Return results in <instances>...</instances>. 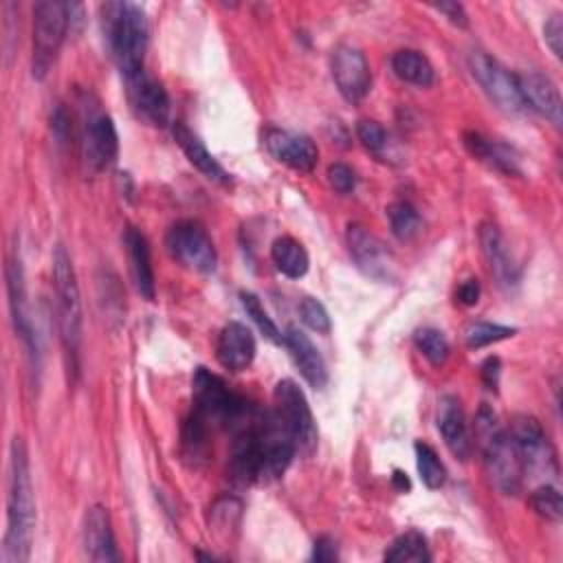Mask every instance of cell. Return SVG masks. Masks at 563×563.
<instances>
[{
  "instance_id": "obj_7",
  "label": "cell",
  "mask_w": 563,
  "mask_h": 563,
  "mask_svg": "<svg viewBox=\"0 0 563 563\" xmlns=\"http://www.w3.org/2000/svg\"><path fill=\"white\" fill-rule=\"evenodd\" d=\"M70 29L68 2L42 0L33 7V57L31 70L35 79H44L55 64L59 48Z\"/></svg>"
},
{
  "instance_id": "obj_2",
  "label": "cell",
  "mask_w": 563,
  "mask_h": 563,
  "mask_svg": "<svg viewBox=\"0 0 563 563\" xmlns=\"http://www.w3.org/2000/svg\"><path fill=\"white\" fill-rule=\"evenodd\" d=\"M35 530V497L31 484L29 453L22 438L11 440L7 486V532L2 539V563H24L31 554Z\"/></svg>"
},
{
  "instance_id": "obj_37",
  "label": "cell",
  "mask_w": 563,
  "mask_h": 563,
  "mask_svg": "<svg viewBox=\"0 0 563 563\" xmlns=\"http://www.w3.org/2000/svg\"><path fill=\"white\" fill-rule=\"evenodd\" d=\"M240 510H242V504L235 497H220L211 506V517H213L211 528H213V532L235 528L238 521H240Z\"/></svg>"
},
{
  "instance_id": "obj_4",
  "label": "cell",
  "mask_w": 563,
  "mask_h": 563,
  "mask_svg": "<svg viewBox=\"0 0 563 563\" xmlns=\"http://www.w3.org/2000/svg\"><path fill=\"white\" fill-rule=\"evenodd\" d=\"M53 288L59 339L64 345L66 369L77 376L79 372V345H81V295L73 260L62 244L53 251Z\"/></svg>"
},
{
  "instance_id": "obj_24",
  "label": "cell",
  "mask_w": 563,
  "mask_h": 563,
  "mask_svg": "<svg viewBox=\"0 0 563 563\" xmlns=\"http://www.w3.org/2000/svg\"><path fill=\"white\" fill-rule=\"evenodd\" d=\"M123 244H125V253H128V262H130L132 282H134L136 290L141 292V297L152 301L154 292H156V284H154V271H152V260H150V244H147L145 235L134 227L125 229Z\"/></svg>"
},
{
  "instance_id": "obj_3",
  "label": "cell",
  "mask_w": 563,
  "mask_h": 563,
  "mask_svg": "<svg viewBox=\"0 0 563 563\" xmlns=\"http://www.w3.org/2000/svg\"><path fill=\"white\" fill-rule=\"evenodd\" d=\"M99 11L103 40L121 70V77L145 70L143 57L150 33L145 9L136 2H106Z\"/></svg>"
},
{
  "instance_id": "obj_28",
  "label": "cell",
  "mask_w": 563,
  "mask_h": 563,
  "mask_svg": "<svg viewBox=\"0 0 563 563\" xmlns=\"http://www.w3.org/2000/svg\"><path fill=\"white\" fill-rule=\"evenodd\" d=\"M391 70L400 81L413 84L420 88L431 86L433 77H435V70H433L431 62L427 59V55H422L420 51H413V48L396 51L391 57Z\"/></svg>"
},
{
  "instance_id": "obj_29",
  "label": "cell",
  "mask_w": 563,
  "mask_h": 563,
  "mask_svg": "<svg viewBox=\"0 0 563 563\" xmlns=\"http://www.w3.org/2000/svg\"><path fill=\"white\" fill-rule=\"evenodd\" d=\"M385 561H389V563H429L431 552H429L427 539L418 530H407L389 545V550L385 552Z\"/></svg>"
},
{
  "instance_id": "obj_6",
  "label": "cell",
  "mask_w": 563,
  "mask_h": 563,
  "mask_svg": "<svg viewBox=\"0 0 563 563\" xmlns=\"http://www.w3.org/2000/svg\"><path fill=\"white\" fill-rule=\"evenodd\" d=\"M194 394V416L207 427L238 429L251 413L253 407L244 396L233 391L218 374L207 367H198L191 378Z\"/></svg>"
},
{
  "instance_id": "obj_42",
  "label": "cell",
  "mask_w": 563,
  "mask_h": 563,
  "mask_svg": "<svg viewBox=\"0 0 563 563\" xmlns=\"http://www.w3.org/2000/svg\"><path fill=\"white\" fill-rule=\"evenodd\" d=\"M438 13H442L451 24L460 26V29H466L468 26V15L464 11V7L460 2H440L433 7Z\"/></svg>"
},
{
  "instance_id": "obj_9",
  "label": "cell",
  "mask_w": 563,
  "mask_h": 563,
  "mask_svg": "<svg viewBox=\"0 0 563 563\" xmlns=\"http://www.w3.org/2000/svg\"><path fill=\"white\" fill-rule=\"evenodd\" d=\"M508 433L515 442V449L519 453L521 466H523V475H532V477H554L559 473V464H556V453L545 435V431L541 429L539 420L532 416H517L510 427Z\"/></svg>"
},
{
  "instance_id": "obj_8",
  "label": "cell",
  "mask_w": 563,
  "mask_h": 563,
  "mask_svg": "<svg viewBox=\"0 0 563 563\" xmlns=\"http://www.w3.org/2000/svg\"><path fill=\"white\" fill-rule=\"evenodd\" d=\"M273 411L282 427L288 431V435L295 442V449L299 455H312L317 449V422L312 418L310 405L299 389L297 383L284 378L275 385L273 391Z\"/></svg>"
},
{
  "instance_id": "obj_43",
  "label": "cell",
  "mask_w": 563,
  "mask_h": 563,
  "mask_svg": "<svg viewBox=\"0 0 563 563\" xmlns=\"http://www.w3.org/2000/svg\"><path fill=\"white\" fill-rule=\"evenodd\" d=\"M499 374H501V363L497 356H488L482 365H479V376L484 380V385L488 389H497V383H499Z\"/></svg>"
},
{
  "instance_id": "obj_16",
  "label": "cell",
  "mask_w": 563,
  "mask_h": 563,
  "mask_svg": "<svg viewBox=\"0 0 563 563\" xmlns=\"http://www.w3.org/2000/svg\"><path fill=\"white\" fill-rule=\"evenodd\" d=\"M266 150L268 154L284 163L286 167L295 169V172H312L317 161H319V150L314 145V141L306 134H297V132H288V130H268L266 132Z\"/></svg>"
},
{
  "instance_id": "obj_5",
  "label": "cell",
  "mask_w": 563,
  "mask_h": 563,
  "mask_svg": "<svg viewBox=\"0 0 563 563\" xmlns=\"http://www.w3.org/2000/svg\"><path fill=\"white\" fill-rule=\"evenodd\" d=\"M475 435L484 453V464L490 475V482L504 495H517L526 477L519 453L508 429H504L497 422V416L486 405L479 407L475 416Z\"/></svg>"
},
{
  "instance_id": "obj_30",
  "label": "cell",
  "mask_w": 563,
  "mask_h": 563,
  "mask_svg": "<svg viewBox=\"0 0 563 563\" xmlns=\"http://www.w3.org/2000/svg\"><path fill=\"white\" fill-rule=\"evenodd\" d=\"M387 220H389V229L391 233L407 242V240H413L420 229H422V220H420V213L416 211L413 205L405 202V200H398V202H391L387 207Z\"/></svg>"
},
{
  "instance_id": "obj_20",
  "label": "cell",
  "mask_w": 563,
  "mask_h": 563,
  "mask_svg": "<svg viewBox=\"0 0 563 563\" xmlns=\"http://www.w3.org/2000/svg\"><path fill=\"white\" fill-rule=\"evenodd\" d=\"M81 539H84V550L88 559L108 563V561H119V550L112 532V521L108 515V508L103 506H90L84 515V528H81Z\"/></svg>"
},
{
  "instance_id": "obj_31",
  "label": "cell",
  "mask_w": 563,
  "mask_h": 563,
  "mask_svg": "<svg viewBox=\"0 0 563 563\" xmlns=\"http://www.w3.org/2000/svg\"><path fill=\"white\" fill-rule=\"evenodd\" d=\"M413 451H416V466H418V475H420L422 484L431 490L440 488L446 482V471H444V464L440 462L438 453L427 442H416Z\"/></svg>"
},
{
  "instance_id": "obj_11",
  "label": "cell",
  "mask_w": 563,
  "mask_h": 563,
  "mask_svg": "<svg viewBox=\"0 0 563 563\" xmlns=\"http://www.w3.org/2000/svg\"><path fill=\"white\" fill-rule=\"evenodd\" d=\"M167 253L183 266L196 273H213L218 253L211 235L194 220L176 222L165 235Z\"/></svg>"
},
{
  "instance_id": "obj_19",
  "label": "cell",
  "mask_w": 563,
  "mask_h": 563,
  "mask_svg": "<svg viewBox=\"0 0 563 563\" xmlns=\"http://www.w3.org/2000/svg\"><path fill=\"white\" fill-rule=\"evenodd\" d=\"M255 352H257L255 336L244 323L229 321L220 330L216 341V358L224 369L229 372L246 369L253 363Z\"/></svg>"
},
{
  "instance_id": "obj_39",
  "label": "cell",
  "mask_w": 563,
  "mask_h": 563,
  "mask_svg": "<svg viewBox=\"0 0 563 563\" xmlns=\"http://www.w3.org/2000/svg\"><path fill=\"white\" fill-rule=\"evenodd\" d=\"M328 180L334 187V191H339V194H350L356 187V176H354L352 167H347L345 163H332L328 167Z\"/></svg>"
},
{
  "instance_id": "obj_12",
  "label": "cell",
  "mask_w": 563,
  "mask_h": 563,
  "mask_svg": "<svg viewBox=\"0 0 563 563\" xmlns=\"http://www.w3.org/2000/svg\"><path fill=\"white\" fill-rule=\"evenodd\" d=\"M119 154V134L110 114L88 110L81 125V158L90 172H101L114 163Z\"/></svg>"
},
{
  "instance_id": "obj_25",
  "label": "cell",
  "mask_w": 563,
  "mask_h": 563,
  "mask_svg": "<svg viewBox=\"0 0 563 563\" xmlns=\"http://www.w3.org/2000/svg\"><path fill=\"white\" fill-rule=\"evenodd\" d=\"M174 139L178 143V147L183 150V154L187 156V161L209 180L227 185L231 183V174H227V169L213 158V154L205 147V143L185 125V123H174L172 128Z\"/></svg>"
},
{
  "instance_id": "obj_23",
  "label": "cell",
  "mask_w": 563,
  "mask_h": 563,
  "mask_svg": "<svg viewBox=\"0 0 563 563\" xmlns=\"http://www.w3.org/2000/svg\"><path fill=\"white\" fill-rule=\"evenodd\" d=\"M438 431L446 444V449L462 462L471 455V433L464 418V411L453 396H442L438 402Z\"/></svg>"
},
{
  "instance_id": "obj_33",
  "label": "cell",
  "mask_w": 563,
  "mask_h": 563,
  "mask_svg": "<svg viewBox=\"0 0 563 563\" xmlns=\"http://www.w3.org/2000/svg\"><path fill=\"white\" fill-rule=\"evenodd\" d=\"M240 301H242V308L246 310V314L251 317V321L260 328V332L273 341V343H284V336L279 332V328L275 325V321L268 317V312L264 310L260 297L255 292H249V290H242L240 292Z\"/></svg>"
},
{
  "instance_id": "obj_38",
  "label": "cell",
  "mask_w": 563,
  "mask_h": 563,
  "mask_svg": "<svg viewBox=\"0 0 563 563\" xmlns=\"http://www.w3.org/2000/svg\"><path fill=\"white\" fill-rule=\"evenodd\" d=\"M356 136L363 143V147L367 152H372L374 156L380 158L385 154V150H387V132L383 130L380 123L369 121V119L358 121L356 123Z\"/></svg>"
},
{
  "instance_id": "obj_45",
  "label": "cell",
  "mask_w": 563,
  "mask_h": 563,
  "mask_svg": "<svg viewBox=\"0 0 563 563\" xmlns=\"http://www.w3.org/2000/svg\"><path fill=\"white\" fill-rule=\"evenodd\" d=\"M391 482H394L396 490H400V493H405V490H409V488H411V482H409L407 473H402V471H394Z\"/></svg>"
},
{
  "instance_id": "obj_35",
  "label": "cell",
  "mask_w": 563,
  "mask_h": 563,
  "mask_svg": "<svg viewBox=\"0 0 563 563\" xmlns=\"http://www.w3.org/2000/svg\"><path fill=\"white\" fill-rule=\"evenodd\" d=\"M530 506L532 510L548 519V521H561V515H563V504H561V493L552 486V484H541L539 488H534L530 493Z\"/></svg>"
},
{
  "instance_id": "obj_22",
  "label": "cell",
  "mask_w": 563,
  "mask_h": 563,
  "mask_svg": "<svg viewBox=\"0 0 563 563\" xmlns=\"http://www.w3.org/2000/svg\"><path fill=\"white\" fill-rule=\"evenodd\" d=\"M284 345L288 347L303 380L312 389H323L328 383V369H325V361H323L321 352L310 341V336L303 330L290 325L284 334Z\"/></svg>"
},
{
  "instance_id": "obj_34",
  "label": "cell",
  "mask_w": 563,
  "mask_h": 563,
  "mask_svg": "<svg viewBox=\"0 0 563 563\" xmlns=\"http://www.w3.org/2000/svg\"><path fill=\"white\" fill-rule=\"evenodd\" d=\"M413 343L418 352L431 363V365H442L449 356V341L446 336L435 330V328H422L413 334Z\"/></svg>"
},
{
  "instance_id": "obj_18",
  "label": "cell",
  "mask_w": 563,
  "mask_h": 563,
  "mask_svg": "<svg viewBox=\"0 0 563 563\" xmlns=\"http://www.w3.org/2000/svg\"><path fill=\"white\" fill-rule=\"evenodd\" d=\"M345 240H347V251H350L352 260L356 262V266L365 275H369L374 279H380V282L391 277V266H389V260H387V251L383 249V244L376 235H372L361 224H350L347 233H345Z\"/></svg>"
},
{
  "instance_id": "obj_1",
  "label": "cell",
  "mask_w": 563,
  "mask_h": 563,
  "mask_svg": "<svg viewBox=\"0 0 563 563\" xmlns=\"http://www.w3.org/2000/svg\"><path fill=\"white\" fill-rule=\"evenodd\" d=\"M297 455L295 442L275 411H257L233 431L229 475L240 486L268 484L284 475Z\"/></svg>"
},
{
  "instance_id": "obj_26",
  "label": "cell",
  "mask_w": 563,
  "mask_h": 563,
  "mask_svg": "<svg viewBox=\"0 0 563 563\" xmlns=\"http://www.w3.org/2000/svg\"><path fill=\"white\" fill-rule=\"evenodd\" d=\"M464 145L466 150L488 167L506 174V176H517L521 174L519 169V158L512 147L506 143H499L495 139H488L479 132H464Z\"/></svg>"
},
{
  "instance_id": "obj_17",
  "label": "cell",
  "mask_w": 563,
  "mask_h": 563,
  "mask_svg": "<svg viewBox=\"0 0 563 563\" xmlns=\"http://www.w3.org/2000/svg\"><path fill=\"white\" fill-rule=\"evenodd\" d=\"M515 77H517V88H519L526 110H532V112L545 117L550 123H554L559 128L561 119H563L561 117L563 101H561L556 84L541 73H519Z\"/></svg>"
},
{
  "instance_id": "obj_36",
  "label": "cell",
  "mask_w": 563,
  "mask_h": 563,
  "mask_svg": "<svg viewBox=\"0 0 563 563\" xmlns=\"http://www.w3.org/2000/svg\"><path fill=\"white\" fill-rule=\"evenodd\" d=\"M299 314H301L303 325H308L310 330H314V332H319V334H328L330 328H332V321H330L328 310H325L323 303L317 301L314 297H303V299L299 301Z\"/></svg>"
},
{
  "instance_id": "obj_40",
  "label": "cell",
  "mask_w": 563,
  "mask_h": 563,
  "mask_svg": "<svg viewBox=\"0 0 563 563\" xmlns=\"http://www.w3.org/2000/svg\"><path fill=\"white\" fill-rule=\"evenodd\" d=\"M543 37L550 51L554 53V57H561L563 55V20L559 13L550 15L548 22L543 24Z\"/></svg>"
},
{
  "instance_id": "obj_32",
  "label": "cell",
  "mask_w": 563,
  "mask_h": 563,
  "mask_svg": "<svg viewBox=\"0 0 563 563\" xmlns=\"http://www.w3.org/2000/svg\"><path fill=\"white\" fill-rule=\"evenodd\" d=\"M517 330L510 325H499V323H490V321H473L466 330H464V341L471 350H479L486 347L490 343L510 339Z\"/></svg>"
},
{
  "instance_id": "obj_10",
  "label": "cell",
  "mask_w": 563,
  "mask_h": 563,
  "mask_svg": "<svg viewBox=\"0 0 563 563\" xmlns=\"http://www.w3.org/2000/svg\"><path fill=\"white\" fill-rule=\"evenodd\" d=\"M468 68L475 81L482 86L486 97L508 114H523L528 112L523 99L517 88V77L508 68H504L497 59L482 51H473L468 55Z\"/></svg>"
},
{
  "instance_id": "obj_21",
  "label": "cell",
  "mask_w": 563,
  "mask_h": 563,
  "mask_svg": "<svg viewBox=\"0 0 563 563\" xmlns=\"http://www.w3.org/2000/svg\"><path fill=\"white\" fill-rule=\"evenodd\" d=\"M477 240H479L482 253H484V257L488 262V268H490L493 277L497 279V284L501 288H508V290L512 286H517L519 284V266L515 264L501 231L495 224L484 222V224H479Z\"/></svg>"
},
{
  "instance_id": "obj_41",
  "label": "cell",
  "mask_w": 563,
  "mask_h": 563,
  "mask_svg": "<svg viewBox=\"0 0 563 563\" xmlns=\"http://www.w3.org/2000/svg\"><path fill=\"white\" fill-rule=\"evenodd\" d=\"M339 559V552H336V541L332 537H319L312 545V561H319V563H330V561H336Z\"/></svg>"
},
{
  "instance_id": "obj_14",
  "label": "cell",
  "mask_w": 563,
  "mask_h": 563,
  "mask_svg": "<svg viewBox=\"0 0 563 563\" xmlns=\"http://www.w3.org/2000/svg\"><path fill=\"white\" fill-rule=\"evenodd\" d=\"M123 81H125V95H128L132 112L150 125H156V128L167 125L169 97H167L165 88L154 77H150L145 70L123 77Z\"/></svg>"
},
{
  "instance_id": "obj_27",
  "label": "cell",
  "mask_w": 563,
  "mask_h": 563,
  "mask_svg": "<svg viewBox=\"0 0 563 563\" xmlns=\"http://www.w3.org/2000/svg\"><path fill=\"white\" fill-rule=\"evenodd\" d=\"M271 260H273L275 268L290 279L303 277L310 268L308 251L303 249L301 242H297L290 235H282L271 244Z\"/></svg>"
},
{
  "instance_id": "obj_15",
  "label": "cell",
  "mask_w": 563,
  "mask_h": 563,
  "mask_svg": "<svg viewBox=\"0 0 563 563\" xmlns=\"http://www.w3.org/2000/svg\"><path fill=\"white\" fill-rule=\"evenodd\" d=\"M4 279H7V297H9V312L15 334L26 347V354L31 358V365H37V339L33 332V323L29 317L26 306V288H24V273L18 255H9L4 266Z\"/></svg>"
},
{
  "instance_id": "obj_44",
  "label": "cell",
  "mask_w": 563,
  "mask_h": 563,
  "mask_svg": "<svg viewBox=\"0 0 563 563\" xmlns=\"http://www.w3.org/2000/svg\"><path fill=\"white\" fill-rule=\"evenodd\" d=\"M479 282L477 279H466V282H462L460 286H457V290H455V299H457V303H462V306H475L477 301H479Z\"/></svg>"
},
{
  "instance_id": "obj_13",
  "label": "cell",
  "mask_w": 563,
  "mask_h": 563,
  "mask_svg": "<svg viewBox=\"0 0 563 563\" xmlns=\"http://www.w3.org/2000/svg\"><path fill=\"white\" fill-rule=\"evenodd\" d=\"M330 70L334 86L345 101L358 103L367 97L372 88V73L365 55L358 48L339 44L330 55Z\"/></svg>"
}]
</instances>
